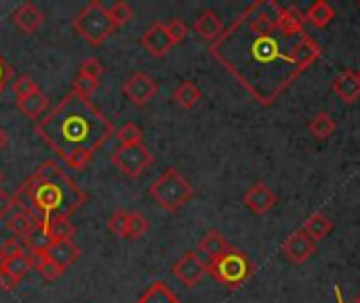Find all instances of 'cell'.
Listing matches in <instances>:
<instances>
[{
  "label": "cell",
  "mask_w": 360,
  "mask_h": 303,
  "mask_svg": "<svg viewBox=\"0 0 360 303\" xmlns=\"http://www.w3.org/2000/svg\"><path fill=\"white\" fill-rule=\"evenodd\" d=\"M281 8L274 0L253 2L211 44V55L259 103H272L321 57V46L308 34L289 38L276 30Z\"/></svg>",
  "instance_id": "cell-1"
},
{
  "label": "cell",
  "mask_w": 360,
  "mask_h": 303,
  "mask_svg": "<svg viewBox=\"0 0 360 303\" xmlns=\"http://www.w3.org/2000/svg\"><path fill=\"white\" fill-rule=\"evenodd\" d=\"M36 135L63 165L84 171L114 135V124L91 97L72 89L36 122Z\"/></svg>",
  "instance_id": "cell-2"
},
{
  "label": "cell",
  "mask_w": 360,
  "mask_h": 303,
  "mask_svg": "<svg viewBox=\"0 0 360 303\" xmlns=\"http://www.w3.org/2000/svg\"><path fill=\"white\" fill-rule=\"evenodd\" d=\"M89 194L53 160H44L13 194L19 211L32 215L36 226H46L53 217H72Z\"/></svg>",
  "instance_id": "cell-3"
},
{
  "label": "cell",
  "mask_w": 360,
  "mask_h": 303,
  "mask_svg": "<svg viewBox=\"0 0 360 303\" xmlns=\"http://www.w3.org/2000/svg\"><path fill=\"white\" fill-rule=\"evenodd\" d=\"M148 194L152 196V200L169 211V213H177L181 207H186L192 196H194V188L190 186V181L177 171V169H167L148 190Z\"/></svg>",
  "instance_id": "cell-4"
},
{
  "label": "cell",
  "mask_w": 360,
  "mask_h": 303,
  "mask_svg": "<svg viewBox=\"0 0 360 303\" xmlns=\"http://www.w3.org/2000/svg\"><path fill=\"white\" fill-rule=\"evenodd\" d=\"M74 30L80 38H84L89 44L99 46L105 42L118 27L114 25L112 17L108 15V6H103L99 0H91L76 17H74Z\"/></svg>",
  "instance_id": "cell-5"
},
{
  "label": "cell",
  "mask_w": 360,
  "mask_h": 303,
  "mask_svg": "<svg viewBox=\"0 0 360 303\" xmlns=\"http://www.w3.org/2000/svg\"><path fill=\"white\" fill-rule=\"evenodd\" d=\"M207 274L228 289H238L253 276V264L243 251L230 249L215 262L207 264Z\"/></svg>",
  "instance_id": "cell-6"
},
{
  "label": "cell",
  "mask_w": 360,
  "mask_h": 303,
  "mask_svg": "<svg viewBox=\"0 0 360 303\" xmlns=\"http://www.w3.org/2000/svg\"><path fill=\"white\" fill-rule=\"evenodd\" d=\"M154 162L152 152L143 146V143H135V146H120L114 154H112V165L124 173L127 177L135 179L139 177L150 165Z\"/></svg>",
  "instance_id": "cell-7"
},
{
  "label": "cell",
  "mask_w": 360,
  "mask_h": 303,
  "mask_svg": "<svg viewBox=\"0 0 360 303\" xmlns=\"http://www.w3.org/2000/svg\"><path fill=\"white\" fill-rule=\"evenodd\" d=\"M122 93H124V97H127L133 105L143 108L146 103H150V101L156 97L158 84H156V80H154L152 76H148L146 72H135V74H131V76L124 80Z\"/></svg>",
  "instance_id": "cell-8"
},
{
  "label": "cell",
  "mask_w": 360,
  "mask_h": 303,
  "mask_svg": "<svg viewBox=\"0 0 360 303\" xmlns=\"http://www.w3.org/2000/svg\"><path fill=\"white\" fill-rule=\"evenodd\" d=\"M173 276L188 289H194L207 276V264L198 257V253L188 251L173 264Z\"/></svg>",
  "instance_id": "cell-9"
},
{
  "label": "cell",
  "mask_w": 360,
  "mask_h": 303,
  "mask_svg": "<svg viewBox=\"0 0 360 303\" xmlns=\"http://www.w3.org/2000/svg\"><path fill=\"white\" fill-rule=\"evenodd\" d=\"M281 251L291 264L304 266L316 253V243L304 230H295L293 234L285 238V243L281 245Z\"/></svg>",
  "instance_id": "cell-10"
},
{
  "label": "cell",
  "mask_w": 360,
  "mask_h": 303,
  "mask_svg": "<svg viewBox=\"0 0 360 303\" xmlns=\"http://www.w3.org/2000/svg\"><path fill=\"white\" fill-rule=\"evenodd\" d=\"M141 46L148 51V55L156 57V59H162L175 44L167 32V23L162 21H154L143 34H141Z\"/></svg>",
  "instance_id": "cell-11"
},
{
  "label": "cell",
  "mask_w": 360,
  "mask_h": 303,
  "mask_svg": "<svg viewBox=\"0 0 360 303\" xmlns=\"http://www.w3.org/2000/svg\"><path fill=\"white\" fill-rule=\"evenodd\" d=\"M243 202H245V207H247L253 215L262 217V215L270 213V211L276 207L278 196H276L266 183L259 181V183H253V186L245 192Z\"/></svg>",
  "instance_id": "cell-12"
},
{
  "label": "cell",
  "mask_w": 360,
  "mask_h": 303,
  "mask_svg": "<svg viewBox=\"0 0 360 303\" xmlns=\"http://www.w3.org/2000/svg\"><path fill=\"white\" fill-rule=\"evenodd\" d=\"M101 76H103V65H101V61H99L97 57L84 59L82 65H80V70H78V76H76V80H74V91H78V93L91 97V95L97 91Z\"/></svg>",
  "instance_id": "cell-13"
},
{
  "label": "cell",
  "mask_w": 360,
  "mask_h": 303,
  "mask_svg": "<svg viewBox=\"0 0 360 303\" xmlns=\"http://www.w3.org/2000/svg\"><path fill=\"white\" fill-rule=\"evenodd\" d=\"M53 264H57L61 270H68L70 266L76 264V259L80 257V249L72 243V240H53L51 247L40 255Z\"/></svg>",
  "instance_id": "cell-14"
},
{
  "label": "cell",
  "mask_w": 360,
  "mask_h": 303,
  "mask_svg": "<svg viewBox=\"0 0 360 303\" xmlns=\"http://www.w3.org/2000/svg\"><path fill=\"white\" fill-rule=\"evenodd\" d=\"M331 89H333V93L344 103H356L360 99V80L356 70H344V72H340L333 78Z\"/></svg>",
  "instance_id": "cell-15"
},
{
  "label": "cell",
  "mask_w": 360,
  "mask_h": 303,
  "mask_svg": "<svg viewBox=\"0 0 360 303\" xmlns=\"http://www.w3.org/2000/svg\"><path fill=\"white\" fill-rule=\"evenodd\" d=\"M13 23H15V27H17L21 34L30 36V34H34V32L40 30V25L44 23V15H42V11H40L36 4L23 2V4L13 13Z\"/></svg>",
  "instance_id": "cell-16"
},
{
  "label": "cell",
  "mask_w": 360,
  "mask_h": 303,
  "mask_svg": "<svg viewBox=\"0 0 360 303\" xmlns=\"http://www.w3.org/2000/svg\"><path fill=\"white\" fill-rule=\"evenodd\" d=\"M276 30L289 38L306 34V17L295 6H283L276 19Z\"/></svg>",
  "instance_id": "cell-17"
},
{
  "label": "cell",
  "mask_w": 360,
  "mask_h": 303,
  "mask_svg": "<svg viewBox=\"0 0 360 303\" xmlns=\"http://www.w3.org/2000/svg\"><path fill=\"white\" fill-rule=\"evenodd\" d=\"M194 32L202 38V40H207V42H215L221 34H224V21L219 19V15L213 11V8H207V11H202L198 17H196V21H194Z\"/></svg>",
  "instance_id": "cell-18"
},
{
  "label": "cell",
  "mask_w": 360,
  "mask_h": 303,
  "mask_svg": "<svg viewBox=\"0 0 360 303\" xmlns=\"http://www.w3.org/2000/svg\"><path fill=\"white\" fill-rule=\"evenodd\" d=\"M302 230H304L314 243H319V240H325V238L333 232V221H331L329 215H325L323 211H316V213H312V215L304 221Z\"/></svg>",
  "instance_id": "cell-19"
},
{
  "label": "cell",
  "mask_w": 360,
  "mask_h": 303,
  "mask_svg": "<svg viewBox=\"0 0 360 303\" xmlns=\"http://www.w3.org/2000/svg\"><path fill=\"white\" fill-rule=\"evenodd\" d=\"M46 108H49V97L42 91H36L27 97L17 99V110L30 120H40V116L44 114Z\"/></svg>",
  "instance_id": "cell-20"
},
{
  "label": "cell",
  "mask_w": 360,
  "mask_h": 303,
  "mask_svg": "<svg viewBox=\"0 0 360 303\" xmlns=\"http://www.w3.org/2000/svg\"><path fill=\"white\" fill-rule=\"evenodd\" d=\"M21 243H23V249L27 251V255L34 259V257H40L51 247L53 238L49 236L46 226H36L27 236L21 238Z\"/></svg>",
  "instance_id": "cell-21"
},
{
  "label": "cell",
  "mask_w": 360,
  "mask_h": 303,
  "mask_svg": "<svg viewBox=\"0 0 360 303\" xmlns=\"http://www.w3.org/2000/svg\"><path fill=\"white\" fill-rule=\"evenodd\" d=\"M232 247L228 245V240L217 232V230H209L200 240H198V251L205 253L209 257V262H215L217 257H221L226 251H230Z\"/></svg>",
  "instance_id": "cell-22"
},
{
  "label": "cell",
  "mask_w": 360,
  "mask_h": 303,
  "mask_svg": "<svg viewBox=\"0 0 360 303\" xmlns=\"http://www.w3.org/2000/svg\"><path fill=\"white\" fill-rule=\"evenodd\" d=\"M137 303H181L177 293L162 281H156L152 283L139 297H137Z\"/></svg>",
  "instance_id": "cell-23"
},
{
  "label": "cell",
  "mask_w": 360,
  "mask_h": 303,
  "mask_svg": "<svg viewBox=\"0 0 360 303\" xmlns=\"http://www.w3.org/2000/svg\"><path fill=\"white\" fill-rule=\"evenodd\" d=\"M308 131H310V135H312L314 139L325 141V139H329V137L338 131V122H335V118H333L331 114L319 112V114H314V116L310 118Z\"/></svg>",
  "instance_id": "cell-24"
},
{
  "label": "cell",
  "mask_w": 360,
  "mask_h": 303,
  "mask_svg": "<svg viewBox=\"0 0 360 303\" xmlns=\"http://www.w3.org/2000/svg\"><path fill=\"white\" fill-rule=\"evenodd\" d=\"M202 93L200 89L192 82V80H184L177 84V89L173 91V101L181 108V110H192L198 101H200Z\"/></svg>",
  "instance_id": "cell-25"
},
{
  "label": "cell",
  "mask_w": 360,
  "mask_h": 303,
  "mask_svg": "<svg viewBox=\"0 0 360 303\" xmlns=\"http://www.w3.org/2000/svg\"><path fill=\"white\" fill-rule=\"evenodd\" d=\"M304 17H306V21L312 23L314 27H327V25L335 19V11H333V6H331L327 0H316V2L308 8V13H306Z\"/></svg>",
  "instance_id": "cell-26"
},
{
  "label": "cell",
  "mask_w": 360,
  "mask_h": 303,
  "mask_svg": "<svg viewBox=\"0 0 360 303\" xmlns=\"http://www.w3.org/2000/svg\"><path fill=\"white\" fill-rule=\"evenodd\" d=\"M36 228V221L32 219V215H27L25 211H13L6 217V230L13 234V238H23L27 236L32 230Z\"/></svg>",
  "instance_id": "cell-27"
},
{
  "label": "cell",
  "mask_w": 360,
  "mask_h": 303,
  "mask_svg": "<svg viewBox=\"0 0 360 303\" xmlns=\"http://www.w3.org/2000/svg\"><path fill=\"white\" fill-rule=\"evenodd\" d=\"M34 268V262H32V257L30 255H21V257H13V259H6L4 262V274L15 283V285H19L25 276H27V272Z\"/></svg>",
  "instance_id": "cell-28"
},
{
  "label": "cell",
  "mask_w": 360,
  "mask_h": 303,
  "mask_svg": "<svg viewBox=\"0 0 360 303\" xmlns=\"http://www.w3.org/2000/svg\"><path fill=\"white\" fill-rule=\"evenodd\" d=\"M46 232L53 240H72V236L76 234V228L68 217H53L46 224Z\"/></svg>",
  "instance_id": "cell-29"
},
{
  "label": "cell",
  "mask_w": 360,
  "mask_h": 303,
  "mask_svg": "<svg viewBox=\"0 0 360 303\" xmlns=\"http://www.w3.org/2000/svg\"><path fill=\"white\" fill-rule=\"evenodd\" d=\"M108 15L112 17V21H114L116 27H122V25H127V23L133 19V8H131L129 2L116 0V2H112V4L108 6Z\"/></svg>",
  "instance_id": "cell-30"
},
{
  "label": "cell",
  "mask_w": 360,
  "mask_h": 303,
  "mask_svg": "<svg viewBox=\"0 0 360 303\" xmlns=\"http://www.w3.org/2000/svg\"><path fill=\"white\" fill-rule=\"evenodd\" d=\"M118 141L120 146H135L143 141V131L135 122H127L118 129Z\"/></svg>",
  "instance_id": "cell-31"
},
{
  "label": "cell",
  "mask_w": 360,
  "mask_h": 303,
  "mask_svg": "<svg viewBox=\"0 0 360 303\" xmlns=\"http://www.w3.org/2000/svg\"><path fill=\"white\" fill-rule=\"evenodd\" d=\"M32 262H34V268L40 272V276H42L44 281H49V283L57 281V278L65 272V270H61L57 264H53V262H49V259H44V257H34Z\"/></svg>",
  "instance_id": "cell-32"
},
{
  "label": "cell",
  "mask_w": 360,
  "mask_h": 303,
  "mask_svg": "<svg viewBox=\"0 0 360 303\" xmlns=\"http://www.w3.org/2000/svg\"><path fill=\"white\" fill-rule=\"evenodd\" d=\"M150 230L148 219L141 213H129V224H127V238H141Z\"/></svg>",
  "instance_id": "cell-33"
},
{
  "label": "cell",
  "mask_w": 360,
  "mask_h": 303,
  "mask_svg": "<svg viewBox=\"0 0 360 303\" xmlns=\"http://www.w3.org/2000/svg\"><path fill=\"white\" fill-rule=\"evenodd\" d=\"M127 224H129V211H116V213H112L108 228L114 236L127 238Z\"/></svg>",
  "instance_id": "cell-34"
},
{
  "label": "cell",
  "mask_w": 360,
  "mask_h": 303,
  "mask_svg": "<svg viewBox=\"0 0 360 303\" xmlns=\"http://www.w3.org/2000/svg\"><path fill=\"white\" fill-rule=\"evenodd\" d=\"M36 91H40V89H38L36 80L30 78V76H19V78L13 82V93H15L17 99L27 97V95H32V93H36Z\"/></svg>",
  "instance_id": "cell-35"
},
{
  "label": "cell",
  "mask_w": 360,
  "mask_h": 303,
  "mask_svg": "<svg viewBox=\"0 0 360 303\" xmlns=\"http://www.w3.org/2000/svg\"><path fill=\"white\" fill-rule=\"evenodd\" d=\"M0 253L4 259H13V257H21V255H27L25 249H23V243L19 238H8L2 247H0Z\"/></svg>",
  "instance_id": "cell-36"
},
{
  "label": "cell",
  "mask_w": 360,
  "mask_h": 303,
  "mask_svg": "<svg viewBox=\"0 0 360 303\" xmlns=\"http://www.w3.org/2000/svg\"><path fill=\"white\" fill-rule=\"evenodd\" d=\"M167 32H169L173 44H179V42L188 36V25H186L181 19H171V21L167 23Z\"/></svg>",
  "instance_id": "cell-37"
},
{
  "label": "cell",
  "mask_w": 360,
  "mask_h": 303,
  "mask_svg": "<svg viewBox=\"0 0 360 303\" xmlns=\"http://www.w3.org/2000/svg\"><path fill=\"white\" fill-rule=\"evenodd\" d=\"M13 207H15L13 194H8L6 190L0 188V219H6L13 213Z\"/></svg>",
  "instance_id": "cell-38"
},
{
  "label": "cell",
  "mask_w": 360,
  "mask_h": 303,
  "mask_svg": "<svg viewBox=\"0 0 360 303\" xmlns=\"http://www.w3.org/2000/svg\"><path fill=\"white\" fill-rule=\"evenodd\" d=\"M11 65L4 61V57L0 55V93L4 91V86L8 84V80H11Z\"/></svg>",
  "instance_id": "cell-39"
},
{
  "label": "cell",
  "mask_w": 360,
  "mask_h": 303,
  "mask_svg": "<svg viewBox=\"0 0 360 303\" xmlns=\"http://www.w3.org/2000/svg\"><path fill=\"white\" fill-rule=\"evenodd\" d=\"M6 146H8V133H6V129L0 127V152H4Z\"/></svg>",
  "instance_id": "cell-40"
},
{
  "label": "cell",
  "mask_w": 360,
  "mask_h": 303,
  "mask_svg": "<svg viewBox=\"0 0 360 303\" xmlns=\"http://www.w3.org/2000/svg\"><path fill=\"white\" fill-rule=\"evenodd\" d=\"M4 262H6V259H4L2 253H0V274H2V270H4Z\"/></svg>",
  "instance_id": "cell-41"
},
{
  "label": "cell",
  "mask_w": 360,
  "mask_h": 303,
  "mask_svg": "<svg viewBox=\"0 0 360 303\" xmlns=\"http://www.w3.org/2000/svg\"><path fill=\"white\" fill-rule=\"evenodd\" d=\"M352 303H360V295H356V297L352 299Z\"/></svg>",
  "instance_id": "cell-42"
},
{
  "label": "cell",
  "mask_w": 360,
  "mask_h": 303,
  "mask_svg": "<svg viewBox=\"0 0 360 303\" xmlns=\"http://www.w3.org/2000/svg\"><path fill=\"white\" fill-rule=\"evenodd\" d=\"M2 179H4V175H2V171H0V183H2Z\"/></svg>",
  "instance_id": "cell-43"
},
{
  "label": "cell",
  "mask_w": 360,
  "mask_h": 303,
  "mask_svg": "<svg viewBox=\"0 0 360 303\" xmlns=\"http://www.w3.org/2000/svg\"><path fill=\"white\" fill-rule=\"evenodd\" d=\"M335 293H338V291H335ZM338 299H340V293H338ZM340 303H342V299H340Z\"/></svg>",
  "instance_id": "cell-44"
},
{
  "label": "cell",
  "mask_w": 360,
  "mask_h": 303,
  "mask_svg": "<svg viewBox=\"0 0 360 303\" xmlns=\"http://www.w3.org/2000/svg\"><path fill=\"white\" fill-rule=\"evenodd\" d=\"M356 74H359V80H360V70H359V72H356Z\"/></svg>",
  "instance_id": "cell-45"
}]
</instances>
